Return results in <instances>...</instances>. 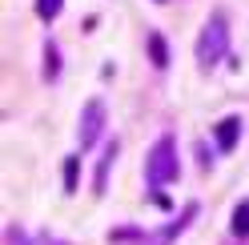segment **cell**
Listing matches in <instances>:
<instances>
[{
    "label": "cell",
    "instance_id": "cell-5",
    "mask_svg": "<svg viewBox=\"0 0 249 245\" xmlns=\"http://www.w3.org/2000/svg\"><path fill=\"white\" fill-rule=\"evenodd\" d=\"M113 157H117V145H108L105 149V161L97 165V177H92V189H97V197L105 193V185H108V169H113Z\"/></svg>",
    "mask_w": 249,
    "mask_h": 245
},
{
    "label": "cell",
    "instance_id": "cell-9",
    "mask_svg": "<svg viewBox=\"0 0 249 245\" xmlns=\"http://www.w3.org/2000/svg\"><path fill=\"white\" fill-rule=\"evenodd\" d=\"M60 76V52H56V44L49 40L44 44V81H56Z\"/></svg>",
    "mask_w": 249,
    "mask_h": 245
},
{
    "label": "cell",
    "instance_id": "cell-7",
    "mask_svg": "<svg viewBox=\"0 0 249 245\" xmlns=\"http://www.w3.org/2000/svg\"><path fill=\"white\" fill-rule=\"evenodd\" d=\"M76 177H81V157H65V169H60L65 193H76Z\"/></svg>",
    "mask_w": 249,
    "mask_h": 245
},
{
    "label": "cell",
    "instance_id": "cell-4",
    "mask_svg": "<svg viewBox=\"0 0 249 245\" xmlns=\"http://www.w3.org/2000/svg\"><path fill=\"white\" fill-rule=\"evenodd\" d=\"M237 137H241V117H221V121L213 125V141H217L221 153H233V149H237Z\"/></svg>",
    "mask_w": 249,
    "mask_h": 245
},
{
    "label": "cell",
    "instance_id": "cell-11",
    "mask_svg": "<svg viewBox=\"0 0 249 245\" xmlns=\"http://www.w3.org/2000/svg\"><path fill=\"white\" fill-rule=\"evenodd\" d=\"M149 205H157V209H169L173 201H169V197H165L161 189H153V193H149Z\"/></svg>",
    "mask_w": 249,
    "mask_h": 245
},
{
    "label": "cell",
    "instance_id": "cell-2",
    "mask_svg": "<svg viewBox=\"0 0 249 245\" xmlns=\"http://www.w3.org/2000/svg\"><path fill=\"white\" fill-rule=\"evenodd\" d=\"M225 52H229V20H225V12H213L205 20V28H201L197 60H201V69H213Z\"/></svg>",
    "mask_w": 249,
    "mask_h": 245
},
{
    "label": "cell",
    "instance_id": "cell-12",
    "mask_svg": "<svg viewBox=\"0 0 249 245\" xmlns=\"http://www.w3.org/2000/svg\"><path fill=\"white\" fill-rule=\"evenodd\" d=\"M28 245H53V241L49 237H36V241H28Z\"/></svg>",
    "mask_w": 249,
    "mask_h": 245
},
{
    "label": "cell",
    "instance_id": "cell-3",
    "mask_svg": "<svg viewBox=\"0 0 249 245\" xmlns=\"http://www.w3.org/2000/svg\"><path fill=\"white\" fill-rule=\"evenodd\" d=\"M101 133H105V101H89L81 113V145L92 149Z\"/></svg>",
    "mask_w": 249,
    "mask_h": 245
},
{
    "label": "cell",
    "instance_id": "cell-10",
    "mask_svg": "<svg viewBox=\"0 0 249 245\" xmlns=\"http://www.w3.org/2000/svg\"><path fill=\"white\" fill-rule=\"evenodd\" d=\"M60 8H65V0H36L40 20H56V17H60Z\"/></svg>",
    "mask_w": 249,
    "mask_h": 245
},
{
    "label": "cell",
    "instance_id": "cell-1",
    "mask_svg": "<svg viewBox=\"0 0 249 245\" xmlns=\"http://www.w3.org/2000/svg\"><path fill=\"white\" fill-rule=\"evenodd\" d=\"M177 173H181V165H177V141H173V137H161V141L149 149L145 177H149L153 189H161V185H173Z\"/></svg>",
    "mask_w": 249,
    "mask_h": 245
},
{
    "label": "cell",
    "instance_id": "cell-8",
    "mask_svg": "<svg viewBox=\"0 0 249 245\" xmlns=\"http://www.w3.org/2000/svg\"><path fill=\"white\" fill-rule=\"evenodd\" d=\"M229 229H233V237H249V201H237Z\"/></svg>",
    "mask_w": 249,
    "mask_h": 245
},
{
    "label": "cell",
    "instance_id": "cell-6",
    "mask_svg": "<svg viewBox=\"0 0 249 245\" xmlns=\"http://www.w3.org/2000/svg\"><path fill=\"white\" fill-rule=\"evenodd\" d=\"M149 56H153V65H157V69H169V44H165L161 33L149 36Z\"/></svg>",
    "mask_w": 249,
    "mask_h": 245
}]
</instances>
